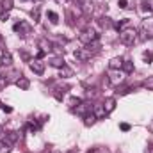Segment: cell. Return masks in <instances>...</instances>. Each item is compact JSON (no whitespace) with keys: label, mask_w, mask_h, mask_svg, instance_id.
<instances>
[{"label":"cell","mask_w":153,"mask_h":153,"mask_svg":"<svg viewBox=\"0 0 153 153\" xmlns=\"http://www.w3.org/2000/svg\"><path fill=\"white\" fill-rule=\"evenodd\" d=\"M143 87H144V89H148V91H153V75L148 76V78L143 82Z\"/></svg>","instance_id":"20"},{"label":"cell","mask_w":153,"mask_h":153,"mask_svg":"<svg viewBox=\"0 0 153 153\" xmlns=\"http://www.w3.org/2000/svg\"><path fill=\"white\" fill-rule=\"evenodd\" d=\"M39 46H41V50H45V52L52 50V43L46 41V39H41V41H39Z\"/></svg>","instance_id":"21"},{"label":"cell","mask_w":153,"mask_h":153,"mask_svg":"<svg viewBox=\"0 0 153 153\" xmlns=\"http://www.w3.org/2000/svg\"><path fill=\"white\" fill-rule=\"evenodd\" d=\"M50 64H52L53 68H59V70L66 66V62H64V59H62V57H52V59H50Z\"/></svg>","instance_id":"11"},{"label":"cell","mask_w":153,"mask_h":153,"mask_svg":"<svg viewBox=\"0 0 153 153\" xmlns=\"http://www.w3.org/2000/svg\"><path fill=\"white\" fill-rule=\"evenodd\" d=\"M89 153H109V150L107 148H96V150H93V152H89Z\"/></svg>","instance_id":"29"},{"label":"cell","mask_w":153,"mask_h":153,"mask_svg":"<svg viewBox=\"0 0 153 153\" xmlns=\"http://www.w3.org/2000/svg\"><path fill=\"white\" fill-rule=\"evenodd\" d=\"M39 13H41V11H39V7L36 5V7L32 9V18H34V22H39Z\"/></svg>","instance_id":"26"},{"label":"cell","mask_w":153,"mask_h":153,"mask_svg":"<svg viewBox=\"0 0 153 153\" xmlns=\"http://www.w3.org/2000/svg\"><path fill=\"white\" fill-rule=\"evenodd\" d=\"M14 32H18L20 36H29L30 34V25L29 23H25V22H18V23H14Z\"/></svg>","instance_id":"5"},{"label":"cell","mask_w":153,"mask_h":153,"mask_svg":"<svg viewBox=\"0 0 153 153\" xmlns=\"http://www.w3.org/2000/svg\"><path fill=\"white\" fill-rule=\"evenodd\" d=\"M52 153H62V152H57V150H53V152H52Z\"/></svg>","instance_id":"34"},{"label":"cell","mask_w":153,"mask_h":153,"mask_svg":"<svg viewBox=\"0 0 153 153\" xmlns=\"http://www.w3.org/2000/svg\"><path fill=\"white\" fill-rule=\"evenodd\" d=\"M46 16H48V20H50V23H53V25L59 22V14H57V13H53V11H48V13H46Z\"/></svg>","instance_id":"18"},{"label":"cell","mask_w":153,"mask_h":153,"mask_svg":"<svg viewBox=\"0 0 153 153\" xmlns=\"http://www.w3.org/2000/svg\"><path fill=\"white\" fill-rule=\"evenodd\" d=\"M143 59H144V62L150 64V62L153 61V52H144V53H143Z\"/></svg>","instance_id":"24"},{"label":"cell","mask_w":153,"mask_h":153,"mask_svg":"<svg viewBox=\"0 0 153 153\" xmlns=\"http://www.w3.org/2000/svg\"><path fill=\"white\" fill-rule=\"evenodd\" d=\"M80 102H82L80 98H71V100H70V105H71V107L75 109V107H76V105H78V103H80Z\"/></svg>","instance_id":"27"},{"label":"cell","mask_w":153,"mask_h":153,"mask_svg":"<svg viewBox=\"0 0 153 153\" xmlns=\"http://www.w3.org/2000/svg\"><path fill=\"white\" fill-rule=\"evenodd\" d=\"M45 55H46V52H45V50H39V52H38V59H39V61H41Z\"/></svg>","instance_id":"31"},{"label":"cell","mask_w":153,"mask_h":153,"mask_svg":"<svg viewBox=\"0 0 153 153\" xmlns=\"http://www.w3.org/2000/svg\"><path fill=\"white\" fill-rule=\"evenodd\" d=\"M11 64H13V55H11V52H4V53H2V59H0V68L11 66Z\"/></svg>","instance_id":"8"},{"label":"cell","mask_w":153,"mask_h":153,"mask_svg":"<svg viewBox=\"0 0 153 153\" xmlns=\"http://www.w3.org/2000/svg\"><path fill=\"white\" fill-rule=\"evenodd\" d=\"M135 39H137V30H135V29H125V30L119 32V41H121L123 45H126V46L134 45Z\"/></svg>","instance_id":"1"},{"label":"cell","mask_w":153,"mask_h":153,"mask_svg":"<svg viewBox=\"0 0 153 153\" xmlns=\"http://www.w3.org/2000/svg\"><path fill=\"white\" fill-rule=\"evenodd\" d=\"M71 75H73V71H71L70 68H66V66L61 68V76H66V78H68V76H71Z\"/></svg>","instance_id":"25"},{"label":"cell","mask_w":153,"mask_h":153,"mask_svg":"<svg viewBox=\"0 0 153 153\" xmlns=\"http://www.w3.org/2000/svg\"><path fill=\"white\" fill-rule=\"evenodd\" d=\"M89 111H93V105H91L89 102H80V103L75 107V112L80 114V116H87Z\"/></svg>","instance_id":"6"},{"label":"cell","mask_w":153,"mask_h":153,"mask_svg":"<svg viewBox=\"0 0 153 153\" xmlns=\"http://www.w3.org/2000/svg\"><path fill=\"white\" fill-rule=\"evenodd\" d=\"M109 82L111 85H119L125 80V71L123 70H109Z\"/></svg>","instance_id":"3"},{"label":"cell","mask_w":153,"mask_h":153,"mask_svg":"<svg viewBox=\"0 0 153 153\" xmlns=\"http://www.w3.org/2000/svg\"><path fill=\"white\" fill-rule=\"evenodd\" d=\"M121 68H123V71H125V73H130V71L134 70V62H132V61H123Z\"/></svg>","instance_id":"17"},{"label":"cell","mask_w":153,"mask_h":153,"mask_svg":"<svg viewBox=\"0 0 153 153\" xmlns=\"http://www.w3.org/2000/svg\"><path fill=\"white\" fill-rule=\"evenodd\" d=\"M141 9L146 13H153V0H143L141 2Z\"/></svg>","instance_id":"13"},{"label":"cell","mask_w":153,"mask_h":153,"mask_svg":"<svg viewBox=\"0 0 153 153\" xmlns=\"http://www.w3.org/2000/svg\"><path fill=\"white\" fill-rule=\"evenodd\" d=\"M2 109H4V111H5V112H13V109H11V107H5V105H4V107H2Z\"/></svg>","instance_id":"32"},{"label":"cell","mask_w":153,"mask_h":153,"mask_svg":"<svg viewBox=\"0 0 153 153\" xmlns=\"http://www.w3.org/2000/svg\"><path fill=\"white\" fill-rule=\"evenodd\" d=\"M128 25H130V20H121V22H117V23H116L114 27L117 29V30H119V32H121V30L128 29Z\"/></svg>","instance_id":"16"},{"label":"cell","mask_w":153,"mask_h":153,"mask_svg":"<svg viewBox=\"0 0 153 153\" xmlns=\"http://www.w3.org/2000/svg\"><path fill=\"white\" fill-rule=\"evenodd\" d=\"M16 85H18L20 89H23V91H25V89H29V80H27L25 76H20V78L16 80Z\"/></svg>","instance_id":"14"},{"label":"cell","mask_w":153,"mask_h":153,"mask_svg":"<svg viewBox=\"0 0 153 153\" xmlns=\"http://www.w3.org/2000/svg\"><path fill=\"white\" fill-rule=\"evenodd\" d=\"M0 153H11V144L7 141H0Z\"/></svg>","instance_id":"19"},{"label":"cell","mask_w":153,"mask_h":153,"mask_svg":"<svg viewBox=\"0 0 153 153\" xmlns=\"http://www.w3.org/2000/svg\"><path fill=\"white\" fill-rule=\"evenodd\" d=\"M39 126H41V125H39L38 121H29V130H30V132H36V130H39Z\"/></svg>","instance_id":"23"},{"label":"cell","mask_w":153,"mask_h":153,"mask_svg":"<svg viewBox=\"0 0 153 153\" xmlns=\"http://www.w3.org/2000/svg\"><path fill=\"white\" fill-rule=\"evenodd\" d=\"M103 109H105V112L109 114V112H112L116 109V100L114 98H107L105 100V103H103Z\"/></svg>","instance_id":"10"},{"label":"cell","mask_w":153,"mask_h":153,"mask_svg":"<svg viewBox=\"0 0 153 153\" xmlns=\"http://www.w3.org/2000/svg\"><path fill=\"white\" fill-rule=\"evenodd\" d=\"M100 38V34L93 29V27H89V29H85V30H82V34L78 36V39L84 43V45H91V43H94V41H98Z\"/></svg>","instance_id":"2"},{"label":"cell","mask_w":153,"mask_h":153,"mask_svg":"<svg viewBox=\"0 0 153 153\" xmlns=\"http://www.w3.org/2000/svg\"><path fill=\"white\" fill-rule=\"evenodd\" d=\"M84 117H85V121H84V123H85L87 126H89V125H93V123L96 121V117H94V114H87V116H84Z\"/></svg>","instance_id":"22"},{"label":"cell","mask_w":153,"mask_h":153,"mask_svg":"<svg viewBox=\"0 0 153 153\" xmlns=\"http://www.w3.org/2000/svg\"><path fill=\"white\" fill-rule=\"evenodd\" d=\"M146 153H153V146H150V148H148V152Z\"/></svg>","instance_id":"33"},{"label":"cell","mask_w":153,"mask_h":153,"mask_svg":"<svg viewBox=\"0 0 153 153\" xmlns=\"http://www.w3.org/2000/svg\"><path fill=\"white\" fill-rule=\"evenodd\" d=\"M119 128H121L123 132H128V130H130V125H128V123H121V125H119Z\"/></svg>","instance_id":"30"},{"label":"cell","mask_w":153,"mask_h":153,"mask_svg":"<svg viewBox=\"0 0 153 153\" xmlns=\"http://www.w3.org/2000/svg\"><path fill=\"white\" fill-rule=\"evenodd\" d=\"M117 4H119V9H126L128 7V0H119Z\"/></svg>","instance_id":"28"},{"label":"cell","mask_w":153,"mask_h":153,"mask_svg":"<svg viewBox=\"0 0 153 153\" xmlns=\"http://www.w3.org/2000/svg\"><path fill=\"white\" fill-rule=\"evenodd\" d=\"M18 137H20V135H18L16 132H7V134H5V141H7L9 144L16 143V141H18Z\"/></svg>","instance_id":"15"},{"label":"cell","mask_w":153,"mask_h":153,"mask_svg":"<svg viewBox=\"0 0 153 153\" xmlns=\"http://www.w3.org/2000/svg\"><path fill=\"white\" fill-rule=\"evenodd\" d=\"M93 55H94V53H91L87 48H76L75 52H73V57H75L76 61H80V62H85V61H89Z\"/></svg>","instance_id":"4"},{"label":"cell","mask_w":153,"mask_h":153,"mask_svg":"<svg viewBox=\"0 0 153 153\" xmlns=\"http://www.w3.org/2000/svg\"><path fill=\"white\" fill-rule=\"evenodd\" d=\"M93 114H94V117L96 119H102V117H105V109H103V105H94L93 107Z\"/></svg>","instance_id":"9"},{"label":"cell","mask_w":153,"mask_h":153,"mask_svg":"<svg viewBox=\"0 0 153 153\" xmlns=\"http://www.w3.org/2000/svg\"><path fill=\"white\" fill-rule=\"evenodd\" d=\"M121 64H123V59H121V57H114V59H111V62H109V70H119Z\"/></svg>","instance_id":"12"},{"label":"cell","mask_w":153,"mask_h":153,"mask_svg":"<svg viewBox=\"0 0 153 153\" xmlns=\"http://www.w3.org/2000/svg\"><path fill=\"white\" fill-rule=\"evenodd\" d=\"M30 70H32L36 75H43V73H45V62H41L39 59H34V61L30 62Z\"/></svg>","instance_id":"7"}]
</instances>
